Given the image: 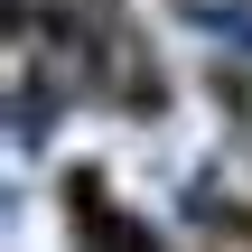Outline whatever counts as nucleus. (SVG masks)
<instances>
[{
  "instance_id": "1",
  "label": "nucleus",
  "mask_w": 252,
  "mask_h": 252,
  "mask_svg": "<svg viewBox=\"0 0 252 252\" xmlns=\"http://www.w3.org/2000/svg\"><path fill=\"white\" fill-rule=\"evenodd\" d=\"M65 215H75V243L84 252H140L131 215H122L112 187H103V168H65Z\"/></svg>"
},
{
  "instance_id": "2",
  "label": "nucleus",
  "mask_w": 252,
  "mask_h": 252,
  "mask_svg": "<svg viewBox=\"0 0 252 252\" xmlns=\"http://www.w3.org/2000/svg\"><path fill=\"white\" fill-rule=\"evenodd\" d=\"M206 94H215L224 112H243V122H252V75H243V65H206Z\"/></svg>"
}]
</instances>
